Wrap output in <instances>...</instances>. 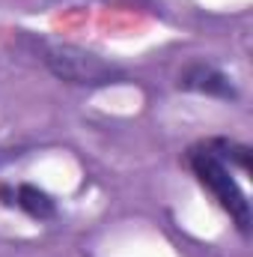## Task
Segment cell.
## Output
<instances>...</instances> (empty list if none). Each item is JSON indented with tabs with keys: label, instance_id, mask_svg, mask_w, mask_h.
Instances as JSON below:
<instances>
[{
	"label": "cell",
	"instance_id": "obj_3",
	"mask_svg": "<svg viewBox=\"0 0 253 257\" xmlns=\"http://www.w3.org/2000/svg\"><path fill=\"white\" fill-rule=\"evenodd\" d=\"M182 87L200 90V93H212V96H232V84L220 72H214L212 66H190L182 75Z\"/></svg>",
	"mask_w": 253,
	"mask_h": 257
},
{
	"label": "cell",
	"instance_id": "obj_2",
	"mask_svg": "<svg viewBox=\"0 0 253 257\" xmlns=\"http://www.w3.org/2000/svg\"><path fill=\"white\" fill-rule=\"evenodd\" d=\"M45 60L63 81H72V84H108L120 75L114 66L102 63L98 57L84 54L78 48H51Z\"/></svg>",
	"mask_w": 253,
	"mask_h": 257
},
{
	"label": "cell",
	"instance_id": "obj_1",
	"mask_svg": "<svg viewBox=\"0 0 253 257\" xmlns=\"http://www.w3.org/2000/svg\"><path fill=\"white\" fill-rule=\"evenodd\" d=\"M188 162L190 171L196 174V180L202 183V189H208L212 197L220 203V209L230 212V218L238 224V230H248L250 227V203H248L244 192L238 189V183L232 180L226 162L218 153H212L208 144L200 147V150H190Z\"/></svg>",
	"mask_w": 253,
	"mask_h": 257
},
{
	"label": "cell",
	"instance_id": "obj_4",
	"mask_svg": "<svg viewBox=\"0 0 253 257\" xmlns=\"http://www.w3.org/2000/svg\"><path fill=\"white\" fill-rule=\"evenodd\" d=\"M15 203L24 212H30L33 218H51L54 215V200L42 192V189H36V186H18Z\"/></svg>",
	"mask_w": 253,
	"mask_h": 257
}]
</instances>
